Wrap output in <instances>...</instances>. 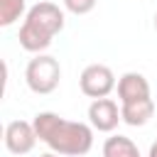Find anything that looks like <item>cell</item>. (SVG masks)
Returning a JSON list of instances; mask_svg holds the SVG:
<instances>
[{"mask_svg":"<svg viewBox=\"0 0 157 157\" xmlns=\"http://www.w3.org/2000/svg\"><path fill=\"white\" fill-rule=\"evenodd\" d=\"M27 15V0H0V25L10 27Z\"/></svg>","mask_w":157,"mask_h":157,"instance_id":"10","label":"cell"},{"mask_svg":"<svg viewBox=\"0 0 157 157\" xmlns=\"http://www.w3.org/2000/svg\"><path fill=\"white\" fill-rule=\"evenodd\" d=\"M61 81V66L59 59L52 54H37L34 59H29L27 69H25V83L32 93L37 96H47L52 91H56Z\"/></svg>","mask_w":157,"mask_h":157,"instance_id":"3","label":"cell"},{"mask_svg":"<svg viewBox=\"0 0 157 157\" xmlns=\"http://www.w3.org/2000/svg\"><path fill=\"white\" fill-rule=\"evenodd\" d=\"M78 86H81V93L88 96V98H105L118 86V81H115V74H113L110 66L88 64L78 76Z\"/></svg>","mask_w":157,"mask_h":157,"instance_id":"4","label":"cell"},{"mask_svg":"<svg viewBox=\"0 0 157 157\" xmlns=\"http://www.w3.org/2000/svg\"><path fill=\"white\" fill-rule=\"evenodd\" d=\"M39 157H64V155H59V152H47V155H39Z\"/></svg>","mask_w":157,"mask_h":157,"instance_id":"13","label":"cell"},{"mask_svg":"<svg viewBox=\"0 0 157 157\" xmlns=\"http://www.w3.org/2000/svg\"><path fill=\"white\" fill-rule=\"evenodd\" d=\"M64 29V10L49 0L32 5L20 27V47L32 54H42L49 49L54 37Z\"/></svg>","mask_w":157,"mask_h":157,"instance_id":"2","label":"cell"},{"mask_svg":"<svg viewBox=\"0 0 157 157\" xmlns=\"http://www.w3.org/2000/svg\"><path fill=\"white\" fill-rule=\"evenodd\" d=\"M118 98H120V103H132V101L150 98V81L140 71L123 74L118 78Z\"/></svg>","mask_w":157,"mask_h":157,"instance_id":"7","label":"cell"},{"mask_svg":"<svg viewBox=\"0 0 157 157\" xmlns=\"http://www.w3.org/2000/svg\"><path fill=\"white\" fill-rule=\"evenodd\" d=\"M155 29H157V12H155Z\"/></svg>","mask_w":157,"mask_h":157,"instance_id":"14","label":"cell"},{"mask_svg":"<svg viewBox=\"0 0 157 157\" xmlns=\"http://www.w3.org/2000/svg\"><path fill=\"white\" fill-rule=\"evenodd\" d=\"M147 157H157V140L150 145V152H147Z\"/></svg>","mask_w":157,"mask_h":157,"instance_id":"12","label":"cell"},{"mask_svg":"<svg viewBox=\"0 0 157 157\" xmlns=\"http://www.w3.org/2000/svg\"><path fill=\"white\" fill-rule=\"evenodd\" d=\"M123 120L120 108L113 98H93L88 105V125L98 132H113L118 128V123Z\"/></svg>","mask_w":157,"mask_h":157,"instance_id":"5","label":"cell"},{"mask_svg":"<svg viewBox=\"0 0 157 157\" xmlns=\"http://www.w3.org/2000/svg\"><path fill=\"white\" fill-rule=\"evenodd\" d=\"M37 130H34V123H27V120H10L5 125V147L7 152L12 155H27L34 150L37 145Z\"/></svg>","mask_w":157,"mask_h":157,"instance_id":"6","label":"cell"},{"mask_svg":"<svg viewBox=\"0 0 157 157\" xmlns=\"http://www.w3.org/2000/svg\"><path fill=\"white\" fill-rule=\"evenodd\" d=\"M103 157H142L137 145L125 135H110L103 142Z\"/></svg>","mask_w":157,"mask_h":157,"instance_id":"9","label":"cell"},{"mask_svg":"<svg viewBox=\"0 0 157 157\" xmlns=\"http://www.w3.org/2000/svg\"><path fill=\"white\" fill-rule=\"evenodd\" d=\"M64 7L74 15H88L96 7V0H64Z\"/></svg>","mask_w":157,"mask_h":157,"instance_id":"11","label":"cell"},{"mask_svg":"<svg viewBox=\"0 0 157 157\" xmlns=\"http://www.w3.org/2000/svg\"><path fill=\"white\" fill-rule=\"evenodd\" d=\"M37 137L52 150L64 157H81L93 147V128L78 120H66L52 110H42L34 115Z\"/></svg>","mask_w":157,"mask_h":157,"instance_id":"1","label":"cell"},{"mask_svg":"<svg viewBox=\"0 0 157 157\" xmlns=\"http://www.w3.org/2000/svg\"><path fill=\"white\" fill-rule=\"evenodd\" d=\"M120 115H123V123H128L130 128H142L155 115V103H152V98L120 103Z\"/></svg>","mask_w":157,"mask_h":157,"instance_id":"8","label":"cell"}]
</instances>
